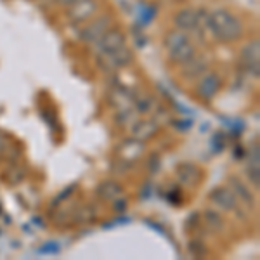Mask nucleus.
<instances>
[{"label":"nucleus","instance_id":"20","mask_svg":"<svg viewBox=\"0 0 260 260\" xmlns=\"http://www.w3.org/2000/svg\"><path fill=\"white\" fill-rule=\"evenodd\" d=\"M248 177L255 187H258V165H251L248 169Z\"/></svg>","mask_w":260,"mask_h":260},{"label":"nucleus","instance_id":"14","mask_svg":"<svg viewBox=\"0 0 260 260\" xmlns=\"http://www.w3.org/2000/svg\"><path fill=\"white\" fill-rule=\"evenodd\" d=\"M192 56H194V45L191 44V40L184 42L182 45H179L177 49H174L169 52L170 59L174 62H179V64H182V62H186L187 59H191Z\"/></svg>","mask_w":260,"mask_h":260},{"label":"nucleus","instance_id":"3","mask_svg":"<svg viewBox=\"0 0 260 260\" xmlns=\"http://www.w3.org/2000/svg\"><path fill=\"white\" fill-rule=\"evenodd\" d=\"M132 61V50L123 47L113 50V52H108V54H101V61H99V66H103L104 70H118V68H123L127 66L128 62Z\"/></svg>","mask_w":260,"mask_h":260},{"label":"nucleus","instance_id":"23","mask_svg":"<svg viewBox=\"0 0 260 260\" xmlns=\"http://www.w3.org/2000/svg\"><path fill=\"white\" fill-rule=\"evenodd\" d=\"M47 245L49 246H42V248H40V251H42V253H56V251H59V246H54V248H52V246H50V243H47Z\"/></svg>","mask_w":260,"mask_h":260},{"label":"nucleus","instance_id":"17","mask_svg":"<svg viewBox=\"0 0 260 260\" xmlns=\"http://www.w3.org/2000/svg\"><path fill=\"white\" fill-rule=\"evenodd\" d=\"M205 220H207V224L212 228V231H220L222 228H224V220H222V217L215 212L208 210L207 213H205Z\"/></svg>","mask_w":260,"mask_h":260},{"label":"nucleus","instance_id":"24","mask_svg":"<svg viewBox=\"0 0 260 260\" xmlns=\"http://www.w3.org/2000/svg\"><path fill=\"white\" fill-rule=\"evenodd\" d=\"M56 4H61V6H73L75 2H78V0H54Z\"/></svg>","mask_w":260,"mask_h":260},{"label":"nucleus","instance_id":"16","mask_svg":"<svg viewBox=\"0 0 260 260\" xmlns=\"http://www.w3.org/2000/svg\"><path fill=\"white\" fill-rule=\"evenodd\" d=\"M187 40H189V37L186 35V31H180V30L170 31L169 35L165 37V49L170 52V50L177 49L179 45H182L184 42H187Z\"/></svg>","mask_w":260,"mask_h":260},{"label":"nucleus","instance_id":"25","mask_svg":"<svg viewBox=\"0 0 260 260\" xmlns=\"http://www.w3.org/2000/svg\"><path fill=\"white\" fill-rule=\"evenodd\" d=\"M0 149H4V137L0 136Z\"/></svg>","mask_w":260,"mask_h":260},{"label":"nucleus","instance_id":"19","mask_svg":"<svg viewBox=\"0 0 260 260\" xmlns=\"http://www.w3.org/2000/svg\"><path fill=\"white\" fill-rule=\"evenodd\" d=\"M187 248H189L191 255H194V257H203V255L207 253V248H205L201 241H191Z\"/></svg>","mask_w":260,"mask_h":260},{"label":"nucleus","instance_id":"1","mask_svg":"<svg viewBox=\"0 0 260 260\" xmlns=\"http://www.w3.org/2000/svg\"><path fill=\"white\" fill-rule=\"evenodd\" d=\"M205 26L210 31L212 39L219 42H236L243 35V24L228 9H215L207 16Z\"/></svg>","mask_w":260,"mask_h":260},{"label":"nucleus","instance_id":"10","mask_svg":"<svg viewBox=\"0 0 260 260\" xmlns=\"http://www.w3.org/2000/svg\"><path fill=\"white\" fill-rule=\"evenodd\" d=\"M228 182H229V189L234 192V196H236V198H240L241 203L248 205V207H251V205L255 203V200H253V194H251V191L248 189V187L245 186V184L241 182L240 179L236 177V175H231Z\"/></svg>","mask_w":260,"mask_h":260},{"label":"nucleus","instance_id":"12","mask_svg":"<svg viewBox=\"0 0 260 260\" xmlns=\"http://www.w3.org/2000/svg\"><path fill=\"white\" fill-rule=\"evenodd\" d=\"M156 130H158V125L154 123L153 120H141L134 125L132 134L136 141H148L156 134Z\"/></svg>","mask_w":260,"mask_h":260},{"label":"nucleus","instance_id":"15","mask_svg":"<svg viewBox=\"0 0 260 260\" xmlns=\"http://www.w3.org/2000/svg\"><path fill=\"white\" fill-rule=\"evenodd\" d=\"M98 194L103 200H115L121 194V186L115 180H104L98 187Z\"/></svg>","mask_w":260,"mask_h":260},{"label":"nucleus","instance_id":"8","mask_svg":"<svg viewBox=\"0 0 260 260\" xmlns=\"http://www.w3.org/2000/svg\"><path fill=\"white\" fill-rule=\"evenodd\" d=\"M95 44H98L99 54H108V52H113V50L123 47L125 35L120 30H108Z\"/></svg>","mask_w":260,"mask_h":260},{"label":"nucleus","instance_id":"11","mask_svg":"<svg viewBox=\"0 0 260 260\" xmlns=\"http://www.w3.org/2000/svg\"><path fill=\"white\" fill-rule=\"evenodd\" d=\"M177 177L184 186L192 187L200 180V170L198 167L191 165V163H182V165L177 167Z\"/></svg>","mask_w":260,"mask_h":260},{"label":"nucleus","instance_id":"13","mask_svg":"<svg viewBox=\"0 0 260 260\" xmlns=\"http://www.w3.org/2000/svg\"><path fill=\"white\" fill-rule=\"evenodd\" d=\"M207 70V61L203 57H194L187 59L186 62H182V75L187 78H198L205 73Z\"/></svg>","mask_w":260,"mask_h":260},{"label":"nucleus","instance_id":"7","mask_svg":"<svg viewBox=\"0 0 260 260\" xmlns=\"http://www.w3.org/2000/svg\"><path fill=\"white\" fill-rule=\"evenodd\" d=\"M203 12H196L194 9H180L174 16V24L180 31H191L200 26Z\"/></svg>","mask_w":260,"mask_h":260},{"label":"nucleus","instance_id":"5","mask_svg":"<svg viewBox=\"0 0 260 260\" xmlns=\"http://www.w3.org/2000/svg\"><path fill=\"white\" fill-rule=\"evenodd\" d=\"M110 24H111V16H108V14L90 21V23H87V26L83 28L82 33H80L82 40L90 42V44L92 42H98L104 33L110 30Z\"/></svg>","mask_w":260,"mask_h":260},{"label":"nucleus","instance_id":"4","mask_svg":"<svg viewBox=\"0 0 260 260\" xmlns=\"http://www.w3.org/2000/svg\"><path fill=\"white\" fill-rule=\"evenodd\" d=\"M220 87H222L220 77L212 71V73L201 75L198 85H196V92H198V95L203 101H212L217 94H219Z\"/></svg>","mask_w":260,"mask_h":260},{"label":"nucleus","instance_id":"22","mask_svg":"<svg viewBox=\"0 0 260 260\" xmlns=\"http://www.w3.org/2000/svg\"><path fill=\"white\" fill-rule=\"evenodd\" d=\"M113 208H115L116 212H123L125 208H127V201H125V200H116V198H115V203H113Z\"/></svg>","mask_w":260,"mask_h":260},{"label":"nucleus","instance_id":"9","mask_svg":"<svg viewBox=\"0 0 260 260\" xmlns=\"http://www.w3.org/2000/svg\"><path fill=\"white\" fill-rule=\"evenodd\" d=\"M210 201L224 212H231L238 207V198L229 187H215L210 192Z\"/></svg>","mask_w":260,"mask_h":260},{"label":"nucleus","instance_id":"6","mask_svg":"<svg viewBox=\"0 0 260 260\" xmlns=\"http://www.w3.org/2000/svg\"><path fill=\"white\" fill-rule=\"evenodd\" d=\"M98 2L95 0H78L68 9V18L73 23H83V21L90 19L92 16L98 12Z\"/></svg>","mask_w":260,"mask_h":260},{"label":"nucleus","instance_id":"2","mask_svg":"<svg viewBox=\"0 0 260 260\" xmlns=\"http://www.w3.org/2000/svg\"><path fill=\"white\" fill-rule=\"evenodd\" d=\"M241 61L248 73L253 78H258L260 75V42L258 39L250 40L241 50Z\"/></svg>","mask_w":260,"mask_h":260},{"label":"nucleus","instance_id":"21","mask_svg":"<svg viewBox=\"0 0 260 260\" xmlns=\"http://www.w3.org/2000/svg\"><path fill=\"white\" fill-rule=\"evenodd\" d=\"M149 170L151 174H154V172L160 170V156H156V154H153L149 160Z\"/></svg>","mask_w":260,"mask_h":260},{"label":"nucleus","instance_id":"18","mask_svg":"<svg viewBox=\"0 0 260 260\" xmlns=\"http://www.w3.org/2000/svg\"><path fill=\"white\" fill-rule=\"evenodd\" d=\"M137 111L139 113H148L153 110V99L149 98V95H142L141 99H137Z\"/></svg>","mask_w":260,"mask_h":260}]
</instances>
